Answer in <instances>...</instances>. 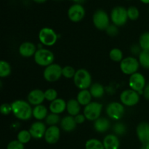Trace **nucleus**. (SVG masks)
Returning <instances> with one entry per match:
<instances>
[{
    "instance_id": "obj_3",
    "label": "nucleus",
    "mask_w": 149,
    "mask_h": 149,
    "mask_svg": "<svg viewBox=\"0 0 149 149\" xmlns=\"http://www.w3.org/2000/svg\"><path fill=\"white\" fill-rule=\"evenodd\" d=\"M54 54L50 50L47 49H39L34 55V61L36 64L41 66H48L53 63Z\"/></svg>"
},
{
    "instance_id": "obj_26",
    "label": "nucleus",
    "mask_w": 149,
    "mask_h": 149,
    "mask_svg": "<svg viewBox=\"0 0 149 149\" xmlns=\"http://www.w3.org/2000/svg\"><path fill=\"white\" fill-rule=\"evenodd\" d=\"M90 92L93 97L97 99L103 97L105 93V90L102 84H99V83H94L90 86Z\"/></svg>"
},
{
    "instance_id": "obj_47",
    "label": "nucleus",
    "mask_w": 149,
    "mask_h": 149,
    "mask_svg": "<svg viewBox=\"0 0 149 149\" xmlns=\"http://www.w3.org/2000/svg\"><path fill=\"white\" fill-rule=\"evenodd\" d=\"M144 4H149V0H141Z\"/></svg>"
},
{
    "instance_id": "obj_38",
    "label": "nucleus",
    "mask_w": 149,
    "mask_h": 149,
    "mask_svg": "<svg viewBox=\"0 0 149 149\" xmlns=\"http://www.w3.org/2000/svg\"><path fill=\"white\" fill-rule=\"evenodd\" d=\"M7 149H24V144L21 143L17 140L12 141L7 145Z\"/></svg>"
},
{
    "instance_id": "obj_19",
    "label": "nucleus",
    "mask_w": 149,
    "mask_h": 149,
    "mask_svg": "<svg viewBox=\"0 0 149 149\" xmlns=\"http://www.w3.org/2000/svg\"><path fill=\"white\" fill-rule=\"evenodd\" d=\"M61 127L65 132H72L77 127V122H76L74 116H66L63 118L61 120Z\"/></svg>"
},
{
    "instance_id": "obj_17",
    "label": "nucleus",
    "mask_w": 149,
    "mask_h": 149,
    "mask_svg": "<svg viewBox=\"0 0 149 149\" xmlns=\"http://www.w3.org/2000/svg\"><path fill=\"white\" fill-rule=\"evenodd\" d=\"M45 100V92L39 90V89H36V90L31 91L28 95L29 103L31 105H33L35 106L41 105Z\"/></svg>"
},
{
    "instance_id": "obj_4",
    "label": "nucleus",
    "mask_w": 149,
    "mask_h": 149,
    "mask_svg": "<svg viewBox=\"0 0 149 149\" xmlns=\"http://www.w3.org/2000/svg\"><path fill=\"white\" fill-rule=\"evenodd\" d=\"M111 20L116 26H122L127 22V10L124 7H115L111 13Z\"/></svg>"
},
{
    "instance_id": "obj_33",
    "label": "nucleus",
    "mask_w": 149,
    "mask_h": 149,
    "mask_svg": "<svg viewBox=\"0 0 149 149\" xmlns=\"http://www.w3.org/2000/svg\"><path fill=\"white\" fill-rule=\"evenodd\" d=\"M61 122L59 114L51 113L47 115V116L45 119V123L49 126H56L58 123Z\"/></svg>"
},
{
    "instance_id": "obj_44",
    "label": "nucleus",
    "mask_w": 149,
    "mask_h": 149,
    "mask_svg": "<svg viewBox=\"0 0 149 149\" xmlns=\"http://www.w3.org/2000/svg\"><path fill=\"white\" fill-rule=\"evenodd\" d=\"M74 1L76 2L75 4H81L83 2H84V0H74Z\"/></svg>"
},
{
    "instance_id": "obj_42",
    "label": "nucleus",
    "mask_w": 149,
    "mask_h": 149,
    "mask_svg": "<svg viewBox=\"0 0 149 149\" xmlns=\"http://www.w3.org/2000/svg\"><path fill=\"white\" fill-rule=\"evenodd\" d=\"M74 119H75V121L76 122H77V124H82L84 123V121H85L86 117L84 116V114H81V113H79V114L77 115L76 116H74Z\"/></svg>"
},
{
    "instance_id": "obj_43",
    "label": "nucleus",
    "mask_w": 149,
    "mask_h": 149,
    "mask_svg": "<svg viewBox=\"0 0 149 149\" xmlns=\"http://www.w3.org/2000/svg\"><path fill=\"white\" fill-rule=\"evenodd\" d=\"M143 95L144 97H145L146 100H149V84H146V86L144 88L143 92Z\"/></svg>"
},
{
    "instance_id": "obj_28",
    "label": "nucleus",
    "mask_w": 149,
    "mask_h": 149,
    "mask_svg": "<svg viewBox=\"0 0 149 149\" xmlns=\"http://www.w3.org/2000/svg\"><path fill=\"white\" fill-rule=\"evenodd\" d=\"M140 65L145 69H149V51L142 50L138 55Z\"/></svg>"
},
{
    "instance_id": "obj_15",
    "label": "nucleus",
    "mask_w": 149,
    "mask_h": 149,
    "mask_svg": "<svg viewBox=\"0 0 149 149\" xmlns=\"http://www.w3.org/2000/svg\"><path fill=\"white\" fill-rule=\"evenodd\" d=\"M137 135L143 145H149V123L141 122L136 129Z\"/></svg>"
},
{
    "instance_id": "obj_12",
    "label": "nucleus",
    "mask_w": 149,
    "mask_h": 149,
    "mask_svg": "<svg viewBox=\"0 0 149 149\" xmlns=\"http://www.w3.org/2000/svg\"><path fill=\"white\" fill-rule=\"evenodd\" d=\"M129 86L130 89L135 90L139 94H143L146 84V78L141 73H135L130 76L129 80Z\"/></svg>"
},
{
    "instance_id": "obj_46",
    "label": "nucleus",
    "mask_w": 149,
    "mask_h": 149,
    "mask_svg": "<svg viewBox=\"0 0 149 149\" xmlns=\"http://www.w3.org/2000/svg\"><path fill=\"white\" fill-rule=\"evenodd\" d=\"M141 149H149V145H143Z\"/></svg>"
},
{
    "instance_id": "obj_23",
    "label": "nucleus",
    "mask_w": 149,
    "mask_h": 149,
    "mask_svg": "<svg viewBox=\"0 0 149 149\" xmlns=\"http://www.w3.org/2000/svg\"><path fill=\"white\" fill-rule=\"evenodd\" d=\"M66 110L70 116H76L77 115L79 114L80 110H81V105L76 99H71L67 102Z\"/></svg>"
},
{
    "instance_id": "obj_5",
    "label": "nucleus",
    "mask_w": 149,
    "mask_h": 149,
    "mask_svg": "<svg viewBox=\"0 0 149 149\" xmlns=\"http://www.w3.org/2000/svg\"><path fill=\"white\" fill-rule=\"evenodd\" d=\"M43 76L46 81L49 82H55L63 76V68L58 64H51L44 70Z\"/></svg>"
},
{
    "instance_id": "obj_27",
    "label": "nucleus",
    "mask_w": 149,
    "mask_h": 149,
    "mask_svg": "<svg viewBox=\"0 0 149 149\" xmlns=\"http://www.w3.org/2000/svg\"><path fill=\"white\" fill-rule=\"evenodd\" d=\"M85 149H105V148L103 142L95 138H92L86 142Z\"/></svg>"
},
{
    "instance_id": "obj_45",
    "label": "nucleus",
    "mask_w": 149,
    "mask_h": 149,
    "mask_svg": "<svg viewBox=\"0 0 149 149\" xmlns=\"http://www.w3.org/2000/svg\"><path fill=\"white\" fill-rule=\"evenodd\" d=\"M33 1H35V2L39 3V4H40V3H44V2H45V1H46L47 0H33Z\"/></svg>"
},
{
    "instance_id": "obj_7",
    "label": "nucleus",
    "mask_w": 149,
    "mask_h": 149,
    "mask_svg": "<svg viewBox=\"0 0 149 149\" xmlns=\"http://www.w3.org/2000/svg\"><path fill=\"white\" fill-rule=\"evenodd\" d=\"M103 110V105L97 102H91L84 107L83 114L89 121H95L100 118Z\"/></svg>"
},
{
    "instance_id": "obj_6",
    "label": "nucleus",
    "mask_w": 149,
    "mask_h": 149,
    "mask_svg": "<svg viewBox=\"0 0 149 149\" xmlns=\"http://www.w3.org/2000/svg\"><path fill=\"white\" fill-rule=\"evenodd\" d=\"M139 66V61L134 57L125 58L120 62L121 71L127 75L131 76L135 73H137Z\"/></svg>"
},
{
    "instance_id": "obj_35",
    "label": "nucleus",
    "mask_w": 149,
    "mask_h": 149,
    "mask_svg": "<svg viewBox=\"0 0 149 149\" xmlns=\"http://www.w3.org/2000/svg\"><path fill=\"white\" fill-rule=\"evenodd\" d=\"M127 15L131 20H135L139 17L140 12L136 7L131 6L127 9Z\"/></svg>"
},
{
    "instance_id": "obj_13",
    "label": "nucleus",
    "mask_w": 149,
    "mask_h": 149,
    "mask_svg": "<svg viewBox=\"0 0 149 149\" xmlns=\"http://www.w3.org/2000/svg\"><path fill=\"white\" fill-rule=\"evenodd\" d=\"M85 15V10L80 4H74L69 7L68 10V17L74 23L79 22Z\"/></svg>"
},
{
    "instance_id": "obj_2",
    "label": "nucleus",
    "mask_w": 149,
    "mask_h": 149,
    "mask_svg": "<svg viewBox=\"0 0 149 149\" xmlns=\"http://www.w3.org/2000/svg\"><path fill=\"white\" fill-rule=\"evenodd\" d=\"M74 82L80 90H87L92 85V77L90 72L84 68H80L76 71Z\"/></svg>"
},
{
    "instance_id": "obj_20",
    "label": "nucleus",
    "mask_w": 149,
    "mask_h": 149,
    "mask_svg": "<svg viewBox=\"0 0 149 149\" xmlns=\"http://www.w3.org/2000/svg\"><path fill=\"white\" fill-rule=\"evenodd\" d=\"M103 143L105 149H119L120 145L117 135L113 134L106 135L103 139Z\"/></svg>"
},
{
    "instance_id": "obj_34",
    "label": "nucleus",
    "mask_w": 149,
    "mask_h": 149,
    "mask_svg": "<svg viewBox=\"0 0 149 149\" xmlns=\"http://www.w3.org/2000/svg\"><path fill=\"white\" fill-rule=\"evenodd\" d=\"M113 130L116 135H123L127 132V127L122 122H117L114 125Z\"/></svg>"
},
{
    "instance_id": "obj_37",
    "label": "nucleus",
    "mask_w": 149,
    "mask_h": 149,
    "mask_svg": "<svg viewBox=\"0 0 149 149\" xmlns=\"http://www.w3.org/2000/svg\"><path fill=\"white\" fill-rule=\"evenodd\" d=\"M75 69L70 65H67L63 68V76L67 79L74 78L76 74Z\"/></svg>"
},
{
    "instance_id": "obj_25",
    "label": "nucleus",
    "mask_w": 149,
    "mask_h": 149,
    "mask_svg": "<svg viewBox=\"0 0 149 149\" xmlns=\"http://www.w3.org/2000/svg\"><path fill=\"white\" fill-rule=\"evenodd\" d=\"M48 115V111L44 105L36 106L33 109V116L38 121H42L46 119Z\"/></svg>"
},
{
    "instance_id": "obj_29",
    "label": "nucleus",
    "mask_w": 149,
    "mask_h": 149,
    "mask_svg": "<svg viewBox=\"0 0 149 149\" xmlns=\"http://www.w3.org/2000/svg\"><path fill=\"white\" fill-rule=\"evenodd\" d=\"M11 66L5 61H0V77L4 78L11 74Z\"/></svg>"
},
{
    "instance_id": "obj_30",
    "label": "nucleus",
    "mask_w": 149,
    "mask_h": 149,
    "mask_svg": "<svg viewBox=\"0 0 149 149\" xmlns=\"http://www.w3.org/2000/svg\"><path fill=\"white\" fill-rule=\"evenodd\" d=\"M31 135L29 130H25L20 131L17 135V141H20L23 144L28 143L31 141Z\"/></svg>"
},
{
    "instance_id": "obj_41",
    "label": "nucleus",
    "mask_w": 149,
    "mask_h": 149,
    "mask_svg": "<svg viewBox=\"0 0 149 149\" xmlns=\"http://www.w3.org/2000/svg\"><path fill=\"white\" fill-rule=\"evenodd\" d=\"M130 50H131V52H132L133 55H139L140 53L142 52V49H141L140 45H132V47H131L130 48Z\"/></svg>"
},
{
    "instance_id": "obj_36",
    "label": "nucleus",
    "mask_w": 149,
    "mask_h": 149,
    "mask_svg": "<svg viewBox=\"0 0 149 149\" xmlns=\"http://www.w3.org/2000/svg\"><path fill=\"white\" fill-rule=\"evenodd\" d=\"M45 100L52 102L58 98V93L54 89H48L45 92Z\"/></svg>"
},
{
    "instance_id": "obj_22",
    "label": "nucleus",
    "mask_w": 149,
    "mask_h": 149,
    "mask_svg": "<svg viewBox=\"0 0 149 149\" xmlns=\"http://www.w3.org/2000/svg\"><path fill=\"white\" fill-rule=\"evenodd\" d=\"M111 127V122L108 119L100 117L94 122V129L100 133L106 132Z\"/></svg>"
},
{
    "instance_id": "obj_18",
    "label": "nucleus",
    "mask_w": 149,
    "mask_h": 149,
    "mask_svg": "<svg viewBox=\"0 0 149 149\" xmlns=\"http://www.w3.org/2000/svg\"><path fill=\"white\" fill-rule=\"evenodd\" d=\"M36 47L33 43L29 42H23L19 47V53L23 58H29V57L34 56L36 52Z\"/></svg>"
},
{
    "instance_id": "obj_10",
    "label": "nucleus",
    "mask_w": 149,
    "mask_h": 149,
    "mask_svg": "<svg viewBox=\"0 0 149 149\" xmlns=\"http://www.w3.org/2000/svg\"><path fill=\"white\" fill-rule=\"evenodd\" d=\"M106 114L111 119L119 120L123 117L125 113V107L122 103L111 102L106 106Z\"/></svg>"
},
{
    "instance_id": "obj_32",
    "label": "nucleus",
    "mask_w": 149,
    "mask_h": 149,
    "mask_svg": "<svg viewBox=\"0 0 149 149\" xmlns=\"http://www.w3.org/2000/svg\"><path fill=\"white\" fill-rule=\"evenodd\" d=\"M109 57L112 61H115V62H121L124 59L122 50L118 48H114V49H111L109 52Z\"/></svg>"
},
{
    "instance_id": "obj_11",
    "label": "nucleus",
    "mask_w": 149,
    "mask_h": 149,
    "mask_svg": "<svg viewBox=\"0 0 149 149\" xmlns=\"http://www.w3.org/2000/svg\"><path fill=\"white\" fill-rule=\"evenodd\" d=\"M120 100L124 106H134L139 103L140 94L132 89L124 90L120 95Z\"/></svg>"
},
{
    "instance_id": "obj_14",
    "label": "nucleus",
    "mask_w": 149,
    "mask_h": 149,
    "mask_svg": "<svg viewBox=\"0 0 149 149\" xmlns=\"http://www.w3.org/2000/svg\"><path fill=\"white\" fill-rule=\"evenodd\" d=\"M47 128L46 127V125L41 121L35 122L31 125L29 128V132H30L31 137L34 139H41L42 138L45 137V132Z\"/></svg>"
},
{
    "instance_id": "obj_24",
    "label": "nucleus",
    "mask_w": 149,
    "mask_h": 149,
    "mask_svg": "<svg viewBox=\"0 0 149 149\" xmlns=\"http://www.w3.org/2000/svg\"><path fill=\"white\" fill-rule=\"evenodd\" d=\"M92 97H93V96H92L90 90H81L77 95V100L81 106H86L89 103H91Z\"/></svg>"
},
{
    "instance_id": "obj_8",
    "label": "nucleus",
    "mask_w": 149,
    "mask_h": 149,
    "mask_svg": "<svg viewBox=\"0 0 149 149\" xmlns=\"http://www.w3.org/2000/svg\"><path fill=\"white\" fill-rule=\"evenodd\" d=\"M93 20L95 26L99 30L106 31L110 25L109 15L103 10H97L93 15Z\"/></svg>"
},
{
    "instance_id": "obj_16",
    "label": "nucleus",
    "mask_w": 149,
    "mask_h": 149,
    "mask_svg": "<svg viewBox=\"0 0 149 149\" xmlns=\"http://www.w3.org/2000/svg\"><path fill=\"white\" fill-rule=\"evenodd\" d=\"M61 130L58 126H49L47 129L45 135V140L47 143L55 144L59 141Z\"/></svg>"
},
{
    "instance_id": "obj_21",
    "label": "nucleus",
    "mask_w": 149,
    "mask_h": 149,
    "mask_svg": "<svg viewBox=\"0 0 149 149\" xmlns=\"http://www.w3.org/2000/svg\"><path fill=\"white\" fill-rule=\"evenodd\" d=\"M66 105L67 103H65L63 99L57 98L56 100L51 102V103L49 104V109L50 110L51 113L60 114L66 109Z\"/></svg>"
},
{
    "instance_id": "obj_1",
    "label": "nucleus",
    "mask_w": 149,
    "mask_h": 149,
    "mask_svg": "<svg viewBox=\"0 0 149 149\" xmlns=\"http://www.w3.org/2000/svg\"><path fill=\"white\" fill-rule=\"evenodd\" d=\"M11 106L13 114L20 120H29L33 116V109L29 102L17 100L12 103Z\"/></svg>"
},
{
    "instance_id": "obj_39",
    "label": "nucleus",
    "mask_w": 149,
    "mask_h": 149,
    "mask_svg": "<svg viewBox=\"0 0 149 149\" xmlns=\"http://www.w3.org/2000/svg\"><path fill=\"white\" fill-rule=\"evenodd\" d=\"M0 111L3 115H9L11 112H13V109H12L11 104L9 103H3L1 105L0 107Z\"/></svg>"
},
{
    "instance_id": "obj_40",
    "label": "nucleus",
    "mask_w": 149,
    "mask_h": 149,
    "mask_svg": "<svg viewBox=\"0 0 149 149\" xmlns=\"http://www.w3.org/2000/svg\"><path fill=\"white\" fill-rule=\"evenodd\" d=\"M106 33L111 36H115L118 34L119 33V30H118V26H115L114 24L109 25V27L106 29Z\"/></svg>"
},
{
    "instance_id": "obj_9",
    "label": "nucleus",
    "mask_w": 149,
    "mask_h": 149,
    "mask_svg": "<svg viewBox=\"0 0 149 149\" xmlns=\"http://www.w3.org/2000/svg\"><path fill=\"white\" fill-rule=\"evenodd\" d=\"M39 41L45 46H52L58 40V35L50 28H43L39 33Z\"/></svg>"
},
{
    "instance_id": "obj_31",
    "label": "nucleus",
    "mask_w": 149,
    "mask_h": 149,
    "mask_svg": "<svg viewBox=\"0 0 149 149\" xmlns=\"http://www.w3.org/2000/svg\"><path fill=\"white\" fill-rule=\"evenodd\" d=\"M139 45L142 50L149 51V32H145L140 36Z\"/></svg>"
}]
</instances>
